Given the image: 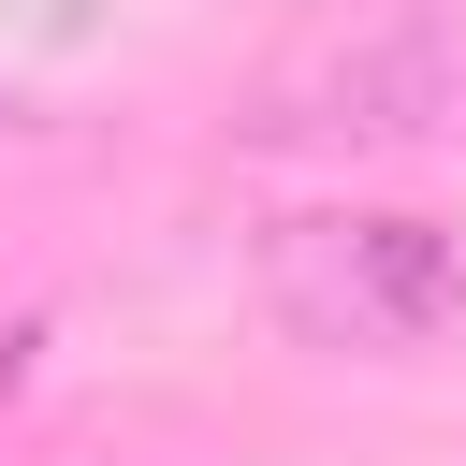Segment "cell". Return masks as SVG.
I'll return each instance as SVG.
<instances>
[{
	"label": "cell",
	"instance_id": "obj_2",
	"mask_svg": "<svg viewBox=\"0 0 466 466\" xmlns=\"http://www.w3.org/2000/svg\"><path fill=\"white\" fill-rule=\"evenodd\" d=\"M262 146H422V131H466V44L422 29V15H379L364 44H320L306 73H277L248 102Z\"/></svg>",
	"mask_w": 466,
	"mask_h": 466
},
{
	"label": "cell",
	"instance_id": "obj_1",
	"mask_svg": "<svg viewBox=\"0 0 466 466\" xmlns=\"http://www.w3.org/2000/svg\"><path fill=\"white\" fill-rule=\"evenodd\" d=\"M262 306H277V335H306L335 364H408V350L466 335V233L408 218V204H306L262 233Z\"/></svg>",
	"mask_w": 466,
	"mask_h": 466
}]
</instances>
